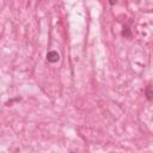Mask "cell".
I'll return each instance as SVG.
<instances>
[{
	"label": "cell",
	"mask_w": 153,
	"mask_h": 153,
	"mask_svg": "<svg viewBox=\"0 0 153 153\" xmlns=\"http://www.w3.org/2000/svg\"><path fill=\"white\" fill-rule=\"evenodd\" d=\"M47 60L49 62H51V63H55V62H57L60 60V54L57 51H55V50H50L47 54Z\"/></svg>",
	"instance_id": "1"
},
{
	"label": "cell",
	"mask_w": 153,
	"mask_h": 153,
	"mask_svg": "<svg viewBox=\"0 0 153 153\" xmlns=\"http://www.w3.org/2000/svg\"><path fill=\"white\" fill-rule=\"evenodd\" d=\"M152 96H153V93H152V86L148 85V86L146 87V97H147V99H148L149 102L152 100Z\"/></svg>",
	"instance_id": "2"
},
{
	"label": "cell",
	"mask_w": 153,
	"mask_h": 153,
	"mask_svg": "<svg viewBox=\"0 0 153 153\" xmlns=\"http://www.w3.org/2000/svg\"><path fill=\"white\" fill-rule=\"evenodd\" d=\"M123 29H124V27H123ZM122 35H123L124 37H130V32H129V29H128L127 26H126V29L122 31Z\"/></svg>",
	"instance_id": "3"
}]
</instances>
